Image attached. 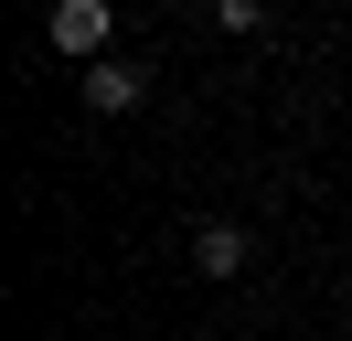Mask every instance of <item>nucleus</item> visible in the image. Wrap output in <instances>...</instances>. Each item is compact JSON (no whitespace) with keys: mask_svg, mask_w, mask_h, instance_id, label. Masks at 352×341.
Instances as JSON below:
<instances>
[{"mask_svg":"<svg viewBox=\"0 0 352 341\" xmlns=\"http://www.w3.org/2000/svg\"><path fill=\"white\" fill-rule=\"evenodd\" d=\"M192 267H203V277H235V267H245V234H235V224H203V234H192Z\"/></svg>","mask_w":352,"mask_h":341,"instance_id":"7ed1b4c3","label":"nucleus"},{"mask_svg":"<svg viewBox=\"0 0 352 341\" xmlns=\"http://www.w3.org/2000/svg\"><path fill=\"white\" fill-rule=\"evenodd\" d=\"M107 0H54V11H43V32H54V54H107Z\"/></svg>","mask_w":352,"mask_h":341,"instance_id":"f257e3e1","label":"nucleus"},{"mask_svg":"<svg viewBox=\"0 0 352 341\" xmlns=\"http://www.w3.org/2000/svg\"><path fill=\"white\" fill-rule=\"evenodd\" d=\"M86 107H96V118H129V107H139V64L86 54Z\"/></svg>","mask_w":352,"mask_h":341,"instance_id":"f03ea898","label":"nucleus"},{"mask_svg":"<svg viewBox=\"0 0 352 341\" xmlns=\"http://www.w3.org/2000/svg\"><path fill=\"white\" fill-rule=\"evenodd\" d=\"M214 21H224V32H256V21H267V0H214Z\"/></svg>","mask_w":352,"mask_h":341,"instance_id":"20e7f679","label":"nucleus"}]
</instances>
